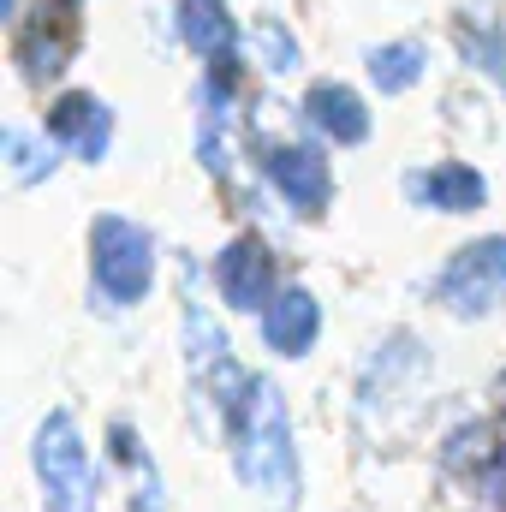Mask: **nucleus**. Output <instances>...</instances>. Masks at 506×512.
Instances as JSON below:
<instances>
[{
	"label": "nucleus",
	"instance_id": "1",
	"mask_svg": "<svg viewBox=\"0 0 506 512\" xmlns=\"http://www.w3.org/2000/svg\"><path fill=\"white\" fill-rule=\"evenodd\" d=\"M227 447H233V477L251 489L268 512H298L304 501V465H298V435H292V411L286 393L251 376V393L239 405V417L227 423Z\"/></svg>",
	"mask_w": 506,
	"mask_h": 512
},
{
	"label": "nucleus",
	"instance_id": "2",
	"mask_svg": "<svg viewBox=\"0 0 506 512\" xmlns=\"http://www.w3.org/2000/svg\"><path fill=\"white\" fill-rule=\"evenodd\" d=\"M161 245L143 221L131 215H96L90 221V292L108 310H137L155 292Z\"/></svg>",
	"mask_w": 506,
	"mask_h": 512
},
{
	"label": "nucleus",
	"instance_id": "3",
	"mask_svg": "<svg viewBox=\"0 0 506 512\" xmlns=\"http://www.w3.org/2000/svg\"><path fill=\"white\" fill-rule=\"evenodd\" d=\"M30 471H36V489H42V512H96L102 495V471L84 447V429L66 405H54L36 435H30Z\"/></svg>",
	"mask_w": 506,
	"mask_h": 512
},
{
	"label": "nucleus",
	"instance_id": "4",
	"mask_svg": "<svg viewBox=\"0 0 506 512\" xmlns=\"http://www.w3.org/2000/svg\"><path fill=\"white\" fill-rule=\"evenodd\" d=\"M429 298L459 316V322H477V316H495L506 310V233H489V239H471L441 262Z\"/></svg>",
	"mask_w": 506,
	"mask_h": 512
},
{
	"label": "nucleus",
	"instance_id": "5",
	"mask_svg": "<svg viewBox=\"0 0 506 512\" xmlns=\"http://www.w3.org/2000/svg\"><path fill=\"white\" fill-rule=\"evenodd\" d=\"M256 167L262 179L286 197V209H298L304 221L328 215L334 203V167L316 143H292V137H256Z\"/></svg>",
	"mask_w": 506,
	"mask_h": 512
},
{
	"label": "nucleus",
	"instance_id": "6",
	"mask_svg": "<svg viewBox=\"0 0 506 512\" xmlns=\"http://www.w3.org/2000/svg\"><path fill=\"white\" fill-rule=\"evenodd\" d=\"M215 292L233 316H262L280 292V268H274V251L256 239V233H239L227 239V251L215 256Z\"/></svg>",
	"mask_w": 506,
	"mask_h": 512
},
{
	"label": "nucleus",
	"instance_id": "7",
	"mask_svg": "<svg viewBox=\"0 0 506 512\" xmlns=\"http://www.w3.org/2000/svg\"><path fill=\"white\" fill-rule=\"evenodd\" d=\"M423 376H429L423 340L417 334H387L376 346V358L364 364V376H358V411L376 417L381 405H411V393L423 387Z\"/></svg>",
	"mask_w": 506,
	"mask_h": 512
},
{
	"label": "nucleus",
	"instance_id": "8",
	"mask_svg": "<svg viewBox=\"0 0 506 512\" xmlns=\"http://www.w3.org/2000/svg\"><path fill=\"white\" fill-rule=\"evenodd\" d=\"M179 42L209 66L203 78L239 90V18L227 0H179Z\"/></svg>",
	"mask_w": 506,
	"mask_h": 512
},
{
	"label": "nucleus",
	"instance_id": "9",
	"mask_svg": "<svg viewBox=\"0 0 506 512\" xmlns=\"http://www.w3.org/2000/svg\"><path fill=\"white\" fill-rule=\"evenodd\" d=\"M42 137H54L60 149H72L78 161H108L114 149V108L96 96V90H66L54 96V108L42 114Z\"/></svg>",
	"mask_w": 506,
	"mask_h": 512
},
{
	"label": "nucleus",
	"instance_id": "10",
	"mask_svg": "<svg viewBox=\"0 0 506 512\" xmlns=\"http://www.w3.org/2000/svg\"><path fill=\"white\" fill-rule=\"evenodd\" d=\"M72 6H60V0H48L42 12H30V18H18V36H12V54H18V66H24V78L42 90L48 78H60L66 66H72V48H78V24L66 18Z\"/></svg>",
	"mask_w": 506,
	"mask_h": 512
},
{
	"label": "nucleus",
	"instance_id": "11",
	"mask_svg": "<svg viewBox=\"0 0 506 512\" xmlns=\"http://www.w3.org/2000/svg\"><path fill=\"white\" fill-rule=\"evenodd\" d=\"M256 328H262V346H268L274 358L298 364V358H310V346L322 340V304H316L310 286L286 280V286L274 292V304L256 316Z\"/></svg>",
	"mask_w": 506,
	"mask_h": 512
},
{
	"label": "nucleus",
	"instance_id": "12",
	"mask_svg": "<svg viewBox=\"0 0 506 512\" xmlns=\"http://www.w3.org/2000/svg\"><path fill=\"white\" fill-rule=\"evenodd\" d=\"M495 459H501V429L489 417H465L441 435L435 447V465L447 483L471 489V495H489V477H495Z\"/></svg>",
	"mask_w": 506,
	"mask_h": 512
},
{
	"label": "nucleus",
	"instance_id": "13",
	"mask_svg": "<svg viewBox=\"0 0 506 512\" xmlns=\"http://www.w3.org/2000/svg\"><path fill=\"white\" fill-rule=\"evenodd\" d=\"M405 197L435 215H477L489 203V179L471 161H429L405 173Z\"/></svg>",
	"mask_w": 506,
	"mask_h": 512
},
{
	"label": "nucleus",
	"instance_id": "14",
	"mask_svg": "<svg viewBox=\"0 0 506 512\" xmlns=\"http://www.w3.org/2000/svg\"><path fill=\"white\" fill-rule=\"evenodd\" d=\"M304 120H310L316 137H328L334 149L370 143V108H364V96L346 90V84H334V78H322V84L304 90Z\"/></svg>",
	"mask_w": 506,
	"mask_h": 512
},
{
	"label": "nucleus",
	"instance_id": "15",
	"mask_svg": "<svg viewBox=\"0 0 506 512\" xmlns=\"http://www.w3.org/2000/svg\"><path fill=\"white\" fill-rule=\"evenodd\" d=\"M453 36H459V54H465L471 72L506 84V6L501 0H465Z\"/></svg>",
	"mask_w": 506,
	"mask_h": 512
},
{
	"label": "nucleus",
	"instance_id": "16",
	"mask_svg": "<svg viewBox=\"0 0 506 512\" xmlns=\"http://www.w3.org/2000/svg\"><path fill=\"white\" fill-rule=\"evenodd\" d=\"M108 459H114V465L131 477V512H167L161 471H155V459H149L143 435L131 429L126 417H114V423H108Z\"/></svg>",
	"mask_w": 506,
	"mask_h": 512
},
{
	"label": "nucleus",
	"instance_id": "17",
	"mask_svg": "<svg viewBox=\"0 0 506 512\" xmlns=\"http://www.w3.org/2000/svg\"><path fill=\"white\" fill-rule=\"evenodd\" d=\"M364 60H370V84H376L381 96H405V90L423 78V66H429L423 42H381Z\"/></svg>",
	"mask_w": 506,
	"mask_h": 512
},
{
	"label": "nucleus",
	"instance_id": "18",
	"mask_svg": "<svg viewBox=\"0 0 506 512\" xmlns=\"http://www.w3.org/2000/svg\"><path fill=\"white\" fill-rule=\"evenodd\" d=\"M0 143H6V161H12V185H42V179L60 167V161H54V149H48L54 137H42V143H36L30 131L12 126L6 137H0Z\"/></svg>",
	"mask_w": 506,
	"mask_h": 512
},
{
	"label": "nucleus",
	"instance_id": "19",
	"mask_svg": "<svg viewBox=\"0 0 506 512\" xmlns=\"http://www.w3.org/2000/svg\"><path fill=\"white\" fill-rule=\"evenodd\" d=\"M256 48H262L268 72H298V42H292L274 18H262V24H256Z\"/></svg>",
	"mask_w": 506,
	"mask_h": 512
},
{
	"label": "nucleus",
	"instance_id": "20",
	"mask_svg": "<svg viewBox=\"0 0 506 512\" xmlns=\"http://www.w3.org/2000/svg\"><path fill=\"white\" fill-rule=\"evenodd\" d=\"M489 507L506 512V435H501V459H495V477H489Z\"/></svg>",
	"mask_w": 506,
	"mask_h": 512
},
{
	"label": "nucleus",
	"instance_id": "21",
	"mask_svg": "<svg viewBox=\"0 0 506 512\" xmlns=\"http://www.w3.org/2000/svg\"><path fill=\"white\" fill-rule=\"evenodd\" d=\"M495 405H501V417H506V370L495 376Z\"/></svg>",
	"mask_w": 506,
	"mask_h": 512
},
{
	"label": "nucleus",
	"instance_id": "22",
	"mask_svg": "<svg viewBox=\"0 0 506 512\" xmlns=\"http://www.w3.org/2000/svg\"><path fill=\"white\" fill-rule=\"evenodd\" d=\"M60 6H72V12H78V6H84V0H60Z\"/></svg>",
	"mask_w": 506,
	"mask_h": 512
}]
</instances>
